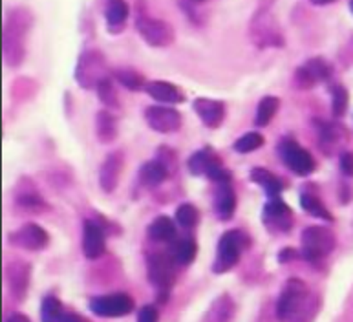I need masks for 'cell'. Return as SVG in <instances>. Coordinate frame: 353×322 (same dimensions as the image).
Wrapping results in <instances>:
<instances>
[{
	"mask_svg": "<svg viewBox=\"0 0 353 322\" xmlns=\"http://www.w3.org/2000/svg\"><path fill=\"white\" fill-rule=\"evenodd\" d=\"M148 282L158 291H169L176 279V262L170 254L154 253L147 256Z\"/></svg>",
	"mask_w": 353,
	"mask_h": 322,
	"instance_id": "10",
	"label": "cell"
},
{
	"mask_svg": "<svg viewBox=\"0 0 353 322\" xmlns=\"http://www.w3.org/2000/svg\"><path fill=\"white\" fill-rule=\"evenodd\" d=\"M262 222L264 228L273 234H284L293 225V212L285 201L280 198H269L262 212Z\"/></svg>",
	"mask_w": 353,
	"mask_h": 322,
	"instance_id": "12",
	"label": "cell"
},
{
	"mask_svg": "<svg viewBox=\"0 0 353 322\" xmlns=\"http://www.w3.org/2000/svg\"><path fill=\"white\" fill-rule=\"evenodd\" d=\"M279 108H280L279 97H274V95H265L264 99L259 103V108H256L254 125H256V127H268L269 123L273 121V117L276 116Z\"/></svg>",
	"mask_w": 353,
	"mask_h": 322,
	"instance_id": "30",
	"label": "cell"
},
{
	"mask_svg": "<svg viewBox=\"0 0 353 322\" xmlns=\"http://www.w3.org/2000/svg\"><path fill=\"white\" fill-rule=\"evenodd\" d=\"M279 156L285 167L296 176H310L316 169L313 156L306 148L301 147L295 139L285 138L279 143Z\"/></svg>",
	"mask_w": 353,
	"mask_h": 322,
	"instance_id": "8",
	"label": "cell"
},
{
	"mask_svg": "<svg viewBox=\"0 0 353 322\" xmlns=\"http://www.w3.org/2000/svg\"><path fill=\"white\" fill-rule=\"evenodd\" d=\"M315 315L313 291L301 279H290L282 285L276 301L279 322H311Z\"/></svg>",
	"mask_w": 353,
	"mask_h": 322,
	"instance_id": "1",
	"label": "cell"
},
{
	"mask_svg": "<svg viewBox=\"0 0 353 322\" xmlns=\"http://www.w3.org/2000/svg\"><path fill=\"white\" fill-rule=\"evenodd\" d=\"M344 132H346L344 127H341L337 123H324L321 128V145L324 152H327V147H337ZM330 154H332V148H330Z\"/></svg>",
	"mask_w": 353,
	"mask_h": 322,
	"instance_id": "35",
	"label": "cell"
},
{
	"mask_svg": "<svg viewBox=\"0 0 353 322\" xmlns=\"http://www.w3.org/2000/svg\"><path fill=\"white\" fill-rule=\"evenodd\" d=\"M301 205L302 209L310 214V217H315V218H321V220H327V222H333V217L332 212L327 211L326 205L322 203L316 196L313 194H307V192H304V194L301 196Z\"/></svg>",
	"mask_w": 353,
	"mask_h": 322,
	"instance_id": "33",
	"label": "cell"
},
{
	"mask_svg": "<svg viewBox=\"0 0 353 322\" xmlns=\"http://www.w3.org/2000/svg\"><path fill=\"white\" fill-rule=\"evenodd\" d=\"M63 322H88V321H86L83 315H79V313H66Z\"/></svg>",
	"mask_w": 353,
	"mask_h": 322,
	"instance_id": "42",
	"label": "cell"
},
{
	"mask_svg": "<svg viewBox=\"0 0 353 322\" xmlns=\"http://www.w3.org/2000/svg\"><path fill=\"white\" fill-rule=\"evenodd\" d=\"M332 64L324 61L322 57L310 59L306 63L299 66L293 77V85L296 90H310L319 83H324L332 77Z\"/></svg>",
	"mask_w": 353,
	"mask_h": 322,
	"instance_id": "11",
	"label": "cell"
},
{
	"mask_svg": "<svg viewBox=\"0 0 353 322\" xmlns=\"http://www.w3.org/2000/svg\"><path fill=\"white\" fill-rule=\"evenodd\" d=\"M251 181L259 183L260 187L265 190L268 198H279V194L282 192V189H284L282 181H280L271 170L262 169V167H254V169L251 170Z\"/></svg>",
	"mask_w": 353,
	"mask_h": 322,
	"instance_id": "28",
	"label": "cell"
},
{
	"mask_svg": "<svg viewBox=\"0 0 353 322\" xmlns=\"http://www.w3.org/2000/svg\"><path fill=\"white\" fill-rule=\"evenodd\" d=\"M95 136L101 143H112L117 138V119L108 110L97 112V116H95Z\"/></svg>",
	"mask_w": 353,
	"mask_h": 322,
	"instance_id": "29",
	"label": "cell"
},
{
	"mask_svg": "<svg viewBox=\"0 0 353 322\" xmlns=\"http://www.w3.org/2000/svg\"><path fill=\"white\" fill-rule=\"evenodd\" d=\"M137 322H159V312L154 304L143 306L137 313Z\"/></svg>",
	"mask_w": 353,
	"mask_h": 322,
	"instance_id": "39",
	"label": "cell"
},
{
	"mask_svg": "<svg viewBox=\"0 0 353 322\" xmlns=\"http://www.w3.org/2000/svg\"><path fill=\"white\" fill-rule=\"evenodd\" d=\"M32 22L30 15L24 13V10L13 11L8 19V24L4 26V57L11 66H17L22 63L24 57V39H26L28 30L19 33L24 26Z\"/></svg>",
	"mask_w": 353,
	"mask_h": 322,
	"instance_id": "5",
	"label": "cell"
},
{
	"mask_svg": "<svg viewBox=\"0 0 353 322\" xmlns=\"http://www.w3.org/2000/svg\"><path fill=\"white\" fill-rule=\"evenodd\" d=\"M264 143L265 139L260 132H248L243 134L242 138H238L236 141H234L232 148H234L238 154H249L264 147Z\"/></svg>",
	"mask_w": 353,
	"mask_h": 322,
	"instance_id": "36",
	"label": "cell"
},
{
	"mask_svg": "<svg viewBox=\"0 0 353 322\" xmlns=\"http://www.w3.org/2000/svg\"><path fill=\"white\" fill-rule=\"evenodd\" d=\"M123 167H125V156L121 150H114L105 158L99 169V185L106 194H112L117 189Z\"/></svg>",
	"mask_w": 353,
	"mask_h": 322,
	"instance_id": "16",
	"label": "cell"
},
{
	"mask_svg": "<svg viewBox=\"0 0 353 322\" xmlns=\"http://www.w3.org/2000/svg\"><path fill=\"white\" fill-rule=\"evenodd\" d=\"M137 176H139V181L145 187H158L163 181H167V178L170 176V169L161 159H152V161H147V163L141 165Z\"/></svg>",
	"mask_w": 353,
	"mask_h": 322,
	"instance_id": "23",
	"label": "cell"
},
{
	"mask_svg": "<svg viewBox=\"0 0 353 322\" xmlns=\"http://www.w3.org/2000/svg\"><path fill=\"white\" fill-rule=\"evenodd\" d=\"M187 167H189V172L192 176H207L209 178L218 167H221V163L220 158L212 152L211 148H201L190 156Z\"/></svg>",
	"mask_w": 353,
	"mask_h": 322,
	"instance_id": "21",
	"label": "cell"
},
{
	"mask_svg": "<svg viewBox=\"0 0 353 322\" xmlns=\"http://www.w3.org/2000/svg\"><path fill=\"white\" fill-rule=\"evenodd\" d=\"M136 30L148 46L165 48L174 43V30L169 22L159 21L154 17L139 15L136 21Z\"/></svg>",
	"mask_w": 353,
	"mask_h": 322,
	"instance_id": "9",
	"label": "cell"
},
{
	"mask_svg": "<svg viewBox=\"0 0 353 322\" xmlns=\"http://www.w3.org/2000/svg\"><path fill=\"white\" fill-rule=\"evenodd\" d=\"M299 256H302V254H299L293 248H285L282 249L279 253V262L280 264H288V262H291V260L299 259Z\"/></svg>",
	"mask_w": 353,
	"mask_h": 322,
	"instance_id": "41",
	"label": "cell"
},
{
	"mask_svg": "<svg viewBox=\"0 0 353 322\" xmlns=\"http://www.w3.org/2000/svg\"><path fill=\"white\" fill-rule=\"evenodd\" d=\"M236 211V192L229 183H218L214 190V214L218 220L227 222Z\"/></svg>",
	"mask_w": 353,
	"mask_h": 322,
	"instance_id": "20",
	"label": "cell"
},
{
	"mask_svg": "<svg viewBox=\"0 0 353 322\" xmlns=\"http://www.w3.org/2000/svg\"><path fill=\"white\" fill-rule=\"evenodd\" d=\"M174 220L179 228L190 231V229H194L198 225V222H200V211L192 203H181L176 209Z\"/></svg>",
	"mask_w": 353,
	"mask_h": 322,
	"instance_id": "34",
	"label": "cell"
},
{
	"mask_svg": "<svg viewBox=\"0 0 353 322\" xmlns=\"http://www.w3.org/2000/svg\"><path fill=\"white\" fill-rule=\"evenodd\" d=\"M194 2H203V0H194Z\"/></svg>",
	"mask_w": 353,
	"mask_h": 322,
	"instance_id": "46",
	"label": "cell"
},
{
	"mask_svg": "<svg viewBox=\"0 0 353 322\" xmlns=\"http://www.w3.org/2000/svg\"><path fill=\"white\" fill-rule=\"evenodd\" d=\"M145 121L156 132L172 134L181 128V114L170 106L154 105L145 110Z\"/></svg>",
	"mask_w": 353,
	"mask_h": 322,
	"instance_id": "13",
	"label": "cell"
},
{
	"mask_svg": "<svg viewBox=\"0 0 353 322\" xmlns=\"http://www.w3.org/2000/svg\"><path fill=\"white\" fill-rule=\"evenodd\" d=\"M15 205L22 212H30V214H39V212L46 211V201L39 194L37 187L28 178H24L21 181V187L15 190Z\"/></svg>",
	"mask_w": 353,
	"mask_h": 322,
	"instance_id": "18",
	"label": "cell"
},
{
	"mask_svg": "<svg viewBox=\"0 0 353 322\" xmlns=\"http://www.w3.org/2000/svg\"><path fill=\"white\" fill-rule=\"evenodd\" d=\"M350 10H352V13H353V0H350Z\"/></svg>",
	"mask_w": 353,
	"mask_h": 322,
	"instance_id": "45",
	"label": "cell"
},
{
	"mask_svg": "<svg viewBox=\"0 0 353 322\" xmlns=\"http://www.w3.org/2000/svg\"><path fill=\"white\" fill-rule=\"evenodd\" d=\"M128 4L125 0H108L106 2V26H108V32L119 33L127 24L128 19Z\"/></svg>",
	"mask_w": 353,
	"mask_h": 322,
	"instance_id": "25",
	"label": "cell"
},
{
	"mask_svg": "<svg viewBox=\"0 0 353 322\" xmlns=\"http://www.w3.org/2000/svg\"><path fill=\"white\" fill-rule=\"evenodd\" d=\"M341 170L346 176H353V152L341 154Z\"/></svg>",
	"mask_w": 353,
	"mask_h": 322,
	"instance_id": "40",
	"label": "cell"
},
{
	"mask_svg": "<svg viewBox=\"0 0 353 322\" xmlns=\"http://www.w3.org/2000/svg\"><path fill=\"white\" fill-rule=\"evenodd\" d=\"M145 92L152 99L159 101V103H167V105H178V103H183L185 101L183 90L179 86L169 83V81H152V83H147Z\"/></svg>",
	"mask_w": 353,
	"mask_h": 322,
	"instance_id": "22",
	"label": "cell"
},
{
	"mask_svg": "<svg viewBox=\"0 0 353 322\" xmlns=\"http://www.w3.org/2000/svg\"><path fill=\"white\" fill-rule=\"evenodd\" d=\"M192 108L207 128H218L225 121V103L223 101L198 97L192 103Z\"/></svg>",
	"mask_w": 353,
	"mask_h": 322,
	"instance_id": "17",
	"label": "cell"
},
{
	"mask_svg": "<svg viewBox=\"0 0 353 322\" xmlns=\"http://www.w3.org/2000/svg\"><path fill=\"white\" fill-rule=\"evenodd\" d=\"M114 77L119 81V85H123L127 90L136 92V90H145V77L143 74H139L137 70L132 68H117L114 70Z\"/></svg>",
	"mask_w": 353,
	"mask_h": 322,
	"instance_id": "32",
	"label": "cell"
},
{
	"mask_svg": "<svg viewBox=\"0 0 353 322\" xmlns=\"http://www.w3.org/2000/svg\"><path fill=\"white\" fill-rule=\"evenodd\" d=\"M147 234L152 242H170L176 237L174 220L169 217H158L156 220H152V223H148Z\"/></svg>",
	"mask_w": 353,
	"mask_h": 322,
	"instance_id": "26",
	"label": "cell"
},
{
	"mask_svg": "<svg viewBox=\"0 0 353 322\" xmlns=\"http://www.w3.org/2000/svg\"><path fill=\"white\" fill-rule=\"evenodd\" d=\"M236 313V304L229 295H220L214 299L211 308L207 310L203 322H231Z\"/></svg>",
	"mask_w": 353,
	"mask_h": 322,
	"instance_id": "24",
	"label": "cell"
},
{
	"mask_svg": "<svg viewBox=\"0 0 353 322\" xmlns=\"http://www.w3.org/2000/svg\"><path fill=\"white\" fill-rule=\"evenodd\" d=\"M30 265L26 262H13L6 268V282L10 288V293L17 301H22L26 296L28 284H30Z\"/></svg>",
	"mask_w": 353,
	"mask_h": 322,
	"instance_id": "19",
	"label": "cell"
},
{
	"mask_svg": "<svg viewBox=\"0 0 353 322\" xmlns=\"http://www.w3.org/2000/svg\"><path fill=\"white\" fill-rule=\"evenodd\" d=\"M10 243L26 251H43L50 243V237L37 223H24L21 229L10 234Z\"/></svg>",
	"mask_w": 353,
	"mask_h": 322,
	"instance_id": "14",
	"label": "cell"
},
{
	"mask_svg": "<svg viewBox=\"0 0 353 322\" xmlns=\"http://www.w3.org/2000/svg\"><path fill=\"white\" fill-rule=\"evenodd\" d=\"M198 253V245L192 238H178L172 245H170L169 254L176 262V265H189L196 259Z\"/></svg>",
	"mask_w": 353,
	"mask_h": 322,
	"instance_id": "27",
	"label": "cell"
},
{
	"mask_svg": "<svg viewBox=\"0 0 353 322\" xmlns=\"http://www.w3.org/2000/svg\"><path fill=\"white\" fill-rule=\"evenodd\" d=\"M108 77V70L103 53L97 50H88L79 57L77 70H75V81L79 83L85 90L97 88L101 81Z\"/></svg>",
	"mask_w": 353,
	"mask_h": 322,
	"instance_id": "6",
	"label": "cell"
},
{
	"mask_svg": "<svg viewBox=\"0 0 353 322\" xmlns=\"http://www.w3.org/2000/svg\"><path fill=\"white\" fill-rule=\"evenodd\" d=\"M90 312L103 319L127 317L136 310V302L127 293H112V295L94 296L90 301Z\"/></svg>",
	"mask_w": 353,
	"mask_h": 322,
	"instance_id": "7",
	"label": "cell"
},
{
	"mask_svg": "<svg viewBox=\"0 0 353 322\" xmlns=\"http://www.w3.org/2000/svg\"><path fill=\"white\" fill-rule=\"evenodd\" d=\"M83 254L88 260H97L106 251V231L97 220H85L83 223Z\"/></svg>",
	"mask_w": 353,
	"mask_h": 322,
	"instance_id": "15",
	"label": "cell"
},
{
	"mask_svg": "<svg viewBox=\"0 0 353 322\" xmlns=\"http://www.w3.org/2000/svg\"><path fill=\"white\" fill-rule=\"evenodd\" d=\"M269 8L271 4L268 6L264 0L260 2L259 11L254 13L251 21V30H249L251 41L259 48H282L285 46V39Z\"/></svg>",
	"mask_w": 353,
	"mask_h": 322,
	"instance_id": "3",
	"label": "cell"
},
{
	"mask_svg": "<svg viewBox=\"0 0 353 322\" xmlns=\"http://www.w3.org/2000/svg\"><path fill=\"white\" fill-rule=\"evenodd\" d=\"M6 322H32V319L26 317L24 313H11Z\"/></svg>",
	"mask_w": 353,
	"mask_h": 322,
	"instance_id": "43",
	"label": "cell"
},
{
	"mask_svg": "<svg viewBox=\"0 0 353 322\" xmlns=\"http://www.w3.org/2000/svg\"><path fill=\"white\" fill-rule=\"evenodd\" d=\"M350 95L344 86L337 85L332 88V112L335 117H343L348 110Z\"/></svg>",
	"mask_w": 353,
	"mask_h": 322,
	"instance_id": "37",
	"label": "cell"
},
{
	"mask_svg": "<svg viewBox=\"0 0 353 322\" xmlns=\"http://www.w3.org/2000/svg\"><path fill=\"white\" fill-rule=\"evenodd\" d=\"M337 245V238L332 229L324 225H310L302 231L301 237V254L310 264L326 259Z\"/></svg>",
	"mask_w": 353,
	"mask_h": 322,
	"instance_id": "4",
	"label": "cell"
},
{
	"mask_svg": "<svg viewBox=\"0 0 353 322\" xmlns=\"http://www.w3.org/2000/svg\"><path fill=\"white\" fill-rule=\"evenodd\" d=\"M332 2H335V0H311V4H315V6H326V4H332Z\"/></svg>",
	"mask_w": 353,
	"mask_h": 322,
	"instance_id": "44",
	"label": "cell"
},
{
	"mask_svg": "<svg viewBox=\"0 0 353 322\" xmlns=\"http://www.w3.org/2000/svg\"><path fill=\"white\" fill-rule=\"evenodd\" d=\"M64 306L57 296L48 295L41 302V321L43 322H63Z\"/></svg>",
	"mask_w": 353,
	"mask_h": 322,
	"instance_id": "31",
	"label": "cell"
},
{
	"mask_svg": "<svg viewBox=\"0 0 353 322\" xmlns=\"http://www.w3.org/2000/svg\"><path fill=\"white\" fill-rule=\"evenodd\" d=\"M95 90H97L101 103H105V105L112 106V108H117V94L114 85H112L110 77H106L105 81H101L99 86H97Z\"/></svg>",
	"mask_w": 353,
	"mask_h": 322,
	"instance_id": "38",
	"label": "cell"
},
{
	"mask_svg": "<svg viewBox=\"0 0 353 322\" xmlns=\"http://www.w3.org/2000/svg\"><path fill=\"white\" fill-rule=\"evenodd\" d=\"M251 245V238L240 229H231L221 234L218 240L216 256L212 262V273L223 275L227 271H231L238 264V260L242 259L243 251Z\"/></svg>",
	"mask_w": 353,
	"mask_h": 322,
	"instance_id": "2",
	"label": "cell"
}]
</instances>
